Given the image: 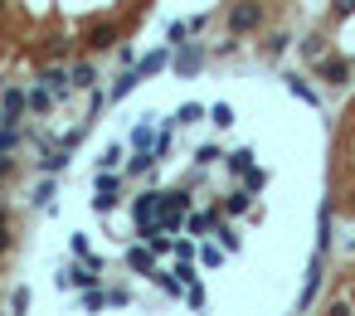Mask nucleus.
<instances>
[{
    "label": "nucleus",
    "instance_id": "obj_28",
    "mask_svg": "<svg viewBox=\"0 0 355 316\" xmlns=\"http://www.w3.org/2000/svg\"><path fill=\"white\" fill-rule=\"evenodd\" d=\"M253 199H258V195H253V190H234V195L224 199V209H229V219H234V215H248V209H253Z\"/></svg>",
    "mask_w": 355,
    "mask_h": 316
},
{
    "label": "nucleus",
    "instance_id": "obj_20",
    "mask_svg": "<svg viewBox=\"0 0 355 316\" xmlns=\"http://www.w3.org/2000/svg\"><path fill=\"white\" fill-rule=\"evenodd\" d=\"M54 195H59V180L54 175H39V185H34V209H54Z\"/></svg>",
    "mask_w": 355,
    "mask_h": 316
},
{
    "label": "nucleus",
    "instance_id": "obj_37",
    "mask_svg": "<svg viewBox=\"0 0 355 316\" xmlns=\"http://www.w3.org/2000/svg\"><path fill=\"white\" fill-rule=\"evenodd\" d=\"M210 122H215V127H234L238 117H234V108H229V102H215V108H210Z\"/></svg>",
    "mask_w": 355,
    "mask_h": 316
},
{
    "label": "nucleus",
    "instance_id": "obj_8",
    "mask_svg": "<svg viewBox=\"0 0 355 316\" xmlns=\"http://www.w3.org/2000/svg\"><path fill=\"white\" fill-rule=\"evenodd\" d=\"M69 166H73V151H69V146H44V156L34 161L39 175H64Z\"/></svg>",
    "mask_w": 355,
    "mask_h": 316
},
{
    "label": "nucleus",
    "instance_id": "obj_19",
    "mask_svg": "<svg viewBox=\"0 0 355 316\" xmlns=\"http://www.w3.org/2000/svg\"><path fill=\"white\" fill-rule=\"evenodd\" d=\"M69 78H73V93H88V88H97V69H93L88 59L69 64Z\"/></svg>",
    "mask_w": 355,
    "mask_h": 316
},
{
    "label": "nucleus",
    "instance_id": "obj_25",
    "mask_svg": "<svg viewBox=\"0 0 355 316\" xmlns=\"http://www.w3.org/2000/svg\"><path fill=\"white\" fill-rule=\"evenodd\" d=\"M112 44H117V29H112V25H93V29H88V49L103 54V49H112Z\"/></svg>",
    "mask_w": 355,
    "mask_h": 316
},
{
    "label": "nucleus",
    "instance_id": "obj_27",
    "mask_svg": "<svg viewBox=\"0 0 355 316\" xmlns=\"http://www.w3.org/2000/svg\"><path fill=\"white\" fill-rule=\"evenodd\" d=\"M108 306V287H83V297H78V311H103Z\"/></svg>",
    "mask_w": 355,
    "mask_h": 316
},
{
    "label": "nucleus",
    "instance_id": "obj_26",
    "mask_svg": "<svg viewBox=\"0 0 355 316\" xmlns=\"http://www.w3.org/2000/svg\"><path fill=\"white\" fill-rule=\"evenodd\" d=\"M205 117H210V108H199V102H180V108H175V127H195Z\"/></svg>",
    "mask_w": 355,
    "mask_h": 316
},
{
    "label": "nucleus",
    "instance_id": "obj_30",
    "mask_svg": "<svg viewBox=\"0 0 355 316\" xmlns=\"http://www.w3.org/2000/svg\"><path fill=\"white\" fill-rule=\"evenodd\" d=\"M136 83H141V78H136V69H127V73H122V78H117V83L108 88V102H122V97H127V93H132Z\"/></svg>",
    "mask_w": 355,
    "mask_h": 316
},
{
    "label": "nucleus",
    "instance_id": "obj_23",
    "mask_svg": "<svg viewBox=\"0 0 355 316\" xmlns=\"http://www.w3.org/2000/svg\"><path fill=\"white\" fill-rule=\"evenodd\" d=\"M282 83H287V93H292L297 102H307V108H317V102H321V97H317V88H312L307 78H292V73H287Z\"/></svg>",
    "mask_w": 355,
    "mask_h": 316
},
{
    "label": "nucleus",
    "instance_id": "obj_34",
    "mask_svg": "<svg viewBox=\"0 0 355 316\" xmlns=\"http://www.w3.org/2000/svg\"><path fill=\"white\" fill-rule=\"evenodd\" d=\"M166 44H171V49L190 44V20H171V29H166Z\"/></svg>",
    "mask_w": 355,
    "mask_h": 316
},
{
    "label": "nucleus",
    "instance_id": "obj_9",
    "mask_svg": "<svg viewBox=\"0 0 355 316\" xmlns=\"http://www.w3.org/2000/svg\"><path fill=\"white\" fill-rule=\"evenodd\" d=\"M25 108H29V117H49V112L59 108V97L49 93L44 83H34V88H25Z\"/></svg>",
    "mask_w": 355,
    "mask_h": 316
},
{
    "label": "nucleus",
    "instance_id": "obj_36",
    "mask_svg": "<svg viewBox=\"0 0 355 316\" xmlns=\"http://www.w3.org/2000/svg\"><path fill=\"white\" fill-rule=\"evenodd\" d=\"M20 141H25V132H20V127H0V156H10Z\"/></svg>",
    "mask_w": 355,
    "mask_h": 316
},
{
    "label": "nucleus",
    "instance_id": "obj_5",
    "mask_svg": "<svg viewBox=\"0 0 355 316\" xmlns=\"http://www.w3.org/2000/svg\"><path fill=\"white\" fill-rule=\"evenodd\" d=\"M205 59H210V49H205V44H180L175 54H171V73H175V78H199Z\"/></svg>",
    "mask_w": 355,
    "mask_h": 316
},
{
    "label": "nucleus",
    "instance_id": "obj_33",
    "mask_svg": "<svg viewBox=\"0 0 355 316\" xmlns=\"http://www.w3.org/2000/svg\"><path fill=\"white\" fill-rule=\"evenodd\" d=\"M185 306H190V311H205V306H210V292L199 287V278H195V282L185 287Z\"/></svg>",
    "mask_w": 355,
    "mask_h": 316
},
{
    "label": "nucleus",
    "instance_id": "obj_10",
    "mask_svg": "<svg viewBox=\"0 0 355 316\" xmlns=\"http://www.w3.org/2000/svg\"><path fill=\"white\" fill-rule=\"evenodd\" d=\"M171 54H175V49L166 44V49H156V54H146V59H136L132 69H136V78L146 83V78H156V73H166L171 69Z\"/></svg>",
    "mask_w": 355,
    "mask_h": 316
},
{
    "label": "nucleus",
    "instance_id": "obj_44",
    "mask_svg": "<svg viewBox=\"0 0 355 316\" xmlns=\"http://www.w3.org/2000/svg\"><path fill=\"white\" fill-rule=\"evenodd\" d=\"M336 10L341 15H355V0H336Z\"/></svg>",
    "mask_w": 355,
    "mask_h": 316
},
{
    "label": "nucleus",
    "instance_id": "obj_11",
    "mask_svg": "<svg viewBox=\"0 0 355 316\" xmlns=\"http://www.w3.org/2000/svg\"><path fill=\"white\" fill-rule=\"evenodd\" d=\"M312 78H321V83H345V78H350V64H345V59L321 54V59L312 64Z\"/></svg>",
    "mask_w": 355,
    "mask_h": 316
},
{
    "label": "nucleus",
    "instance_id": "obj_38",
    "mask_svg": "<svg viewBox=\"0 0 355 316\" xmlns=\"http://www.w3.org/2000/svg\"><path fill=\"white\" fill-rule=\"evenodd\" d=\"M263 49H268V59H282L287 49H292V34H273V39L263 44Z\"/></svg>",
    "mask_w": 355,
    "mask_h": 316
},
{
    "label": "nucleus",
    "instance_id": "obj_31",
    "mask_svg": "<svg viewBox=\"0 0 355 316\" xmlns=\"http://www.w3.org/2000/svg\"><path fill=\"white\" fill-rule=\"evenodd\" d=\"M171 273H175V278L190 287V282L199 278V258H175V263H171Z\"/></svg>",
    "mask_w": 355,
    "mask_h": 316
},
{
    "label": "nucleus",
    "instance_id": "obj_18",
    "mask_svg": "<svg viewBox=\"0 0 355 316\" xmlns=\"http://www.w3.org/2000/svg\"><path fill=\"white\" fill-rule=\"evenodd\" d=\"M151 166H156V156H151V151H132L127 146V166H122V175H132V180H141Z\"/></svg>",
    "mask_w": 355,
    "mask_h": 316
},
{
    "label": "nucleus",
    "instance_id": "obj_13",
    "mask_svg": "<svg viewBox=\"0 0 355 316\" xmlns=\"http://www.w3.org/2000/svg\"><path fill=\"white\" fill-rule=\"evenodd\" d=\"M127 268H132L136 278H151V273H156V253H151V248L136 239V243L127 248Z\"/></svg>",
    "mask_w": 355,
    "mask_h": 316
},
{
    "label": "nucleus",
    "instance_id": "obj_14",
    "mask_svg": "<svg viewBox=\"0 0 355 316\" xmlns=\"http://www.w3.org/2000/svg\"><path fill=\"white\" fill-rule=\"evenodd\" d=\"M331 239H336V204L326 199L317 215V253H331Z\"/></svg>",
    "mask_w": 355,
    "mask_h": 316
},
{
    "label": "nucleus",
    "instance_id": "obj_40",
    "mask_svg": "<svg viewBox=\"0 0 355 316\" xmlns=\"http://www.w3.org/2000/svg\"><path fill=\"white\" fill-rule=\"evenodd\" d=\"M263 185H268V171H258V166H253V171L243 175V190H253V195H258Z\"/></svg>",
    "mask_w": 355,
    "mask_h": 316
},
{
    "label": "nucleus",
    "instance_id": "obj_15",
    "mask_svg": "<svg viewBox=\"0 0 355 316\" xmlns=\"http://www.w3.org/2000/svg\"><path fill=\"white\" fill-rule=\"evenodd\" d=\"M156 209H161V190H141V195L132 199V224L156 219Z\"/></svg>",
    "mask_w": 355,
    "mask_h": 316
},
{
    "label": "nucleus",
    "instance_id": "obj_12",
    "mask_svg": "<svg viewBox=\"0 0 355 316\" xmlns=\"http://www.w3.org/2000/svg\"><path fill=\"white\" fill-rule=\"evenodd\" d=\"M215 224H219V209H190V215H185V234L190 239L215 234Z\"/></svg>",
    "mask_w": 355,
    "mask_h": 316
},
{
    "label": "nucleus",
    "instance_id": "obj_4",
    "mask_svg": "<svg viewBox=\"0 0 355 316\" xmlns=\"http://www.w3.org/2000/svg\"><path fill=\"white\" fill-rule=\"evenodd\" d=\"M321 282H326V253H312V263H307V282H302V292H297V311H312V306H317Z\"/></svg>",
    "mask_w": 355,
    "mask_h": 316
},
{
    "label": "nucleus",
    "instance_id": "obj_1",
    "mask_svg": "<svg viewBox=\"0 0 355 316\" xmlns=\"http://www.w3.org/2000/svg\"><path fill=\"white\" fill-rule=\"evenodd\" d=\"M263 25V0H238V5L224 15V29H229V39H243V34H253Z\"/></svg>",
    "mask_w": 355,
    "mask_h": 316
},
{
    "label": "nucleus",
    "instance_id": "obj_21",
    "mask_svg": "<svg viewBox=\"0 0 355 316\" xmlns=\"http://www.w3.org/2000/svg\"><path fill=\"white\" fill-rule=\"evenodd\" d=\"M195 258H199V268H224V243H219V239H215V243H205V239H199Z\"/></svg>",
    "mask_w": 355,
    "mask_h": 316
},
{
    "label": "nucleus",
    "instance_id": "obj_39",
    "mask_svg": "<svg viewBox=\"0 0 355 316\" xmlns=\"http://www.w3.org/2000/svg\"><path fill=\"white\" fill-rule=\"evenodd\" d=\"M29 311V287H15L10 292V316H25Z\"/></svg>",
    "mask_w": 355,
    "mask_h": 316
},
{
    "label": "nucleus",
    "instance_id": "obj_32",
    "mask_svg": "<svg viewBox=\"0 0 355 316\" xmlns=\"http://www.w3.org/2000/svg\"><path fill=\"white\" fill-rule=\"evenodd\" d=\"M219 161H224V151H219L215 141H205V146H195V166H199V171H205V166H219Z\"/></svg>",
    "mask_w": 355,
    "mask_h": 316
},
{
    "label": "nucleus",
    "instance_id": "obj_22",
    "mask_svg": "<svg viewBox=\"0 0 355 316\" xmlns=\"http://www.w3.org/2000/svg\"><path fill=\"white\" fill-rule=\"evenodd\" d=\"M127 166V141H112L103 156H97V171H122Z\"/></svg>",
    "mask_w": 355,
    "mask_h": 316
},
{
    "label": "nucleus",
    "instance_id": "obj_29",
    "mask_svg": "<svg viewBox=\"0 0 355 316\" xmlns=\"http://www.w3.org/2000/svg\"><path fill=\"white\" fill-rule=\"evenodd\" d=\"M297 49H302V59H307V64H317V59L326 54V34H307Z\"/></svg>",
    "mask_w": 355,
    "mask_h": 316
},
{
    "label": "nucleus",
    "instance_id": "obj_2",
    "mask_svg": "<svg viewBox=\"0 0 355 316\" xmlns=\"http://www.w3.org/2000/svg\"><path fill=\"white\" fill-rule=\"evenodd\" d=\"M97 273H103V268H93L88 258H69L64 268L54 273V282H59L64 292H69V287H78V292H83V287H103V278H97Z\"/></svg>",
    "mask_w": 355,
    "mask_h": 316
},
{
    "label": "nucleus",
    "instance_id": "obj_17",
    "mask_svg": "<svg viewBox=\"0 0 355 316\" xmlns=\"http://www.w3.org/2000/svg\"><path fill=\"white\" fill-rule=\"evenodd\" d=\"M253 156H258V151H253V146H234V151H224V166H229V175H248L253 171Z\"/></svg>",
    "mask_w": 355,
    "mask_h": 316
},
{
    "label": "nucleus",
    "instance_id": "obj_46",
    "mask_svg": "<svg viewBox=\"0 0 355 316\" xmlns=\"http://www.w3.org/2000/svg\"><path fill=\"white\" fill-rule=\"evenodd\" d=\"M350 209H355V195H350Z\"/></svg>",
    "mask_w": 355,
    "mask_h": 316
},
{
    "label": "nucleus",
    "instance_id": "obj_3",
    "mask_svg": "<svg viewBox=\"0 0 355 316\" xmlns=\"http://www.w3.org/2000/svg\"><path fill=\"white\" fill-rule=\"evenodd\" d=\"M117 204H122V175L117 171H97V180H93V209H97V215H112Z\"/></svg>",
    "mask_w": 355,
    "mask_h": 316
},
{
    "label": "nucleus",
    "instance_id": "obj_35",
    "mask_svg": "<svg viewBox=\"0 0 355 316\" xmlns=\"http://www.w3.org/2000/svg\"><path fill=\"white\" fill-rule=\"evenodd\" d=\"M215 239H219V243H224V253H238V243H243V239H238V234H234V224H224V219H219V224H215Z\"/></svg>",
    "mask_w": 355,
    "mask_h": 316
},
{
    "label": "nucleus",
    "instance_id": "obj_6",
    "mask_svg": "<svg viewBox=\"0 0 355 316\" xmlns=\"http://www.w3.org/2000/svg\"><path fill=\"white\" fill-rule=\"evenodd\" d=\"M29 117V108H25V88H5L0 93V127H20Z\"/></svg>",
    "mask_w": 355,
    "mask_h": 316
},
{
    "label": "nucleus",
    "instance_id": "obj_16",
    "mask_svg": "<svg viewBox=\"0 0 355 316\" xmlns=\"http://www.w3.org/2000/svg\"><path fill=\"white\" fill-rule=\"evenodd\" d=\"M156 132H161V127H156V117H151V112H146V117H141V122L132 127V136H127V146H132V151H151V141H156Z\"/></svg>",
    "mask_w": 355,
    "mask_h": 316
},
{
    "label": "nucleus",
    "instance_id": "obj_42",
    "mask_svg": "<svg viewBox=\"0 0 355 316\" xmlns=\"http://www.w3.org/2000/svg\"><path fill=\"white\" fill-rule=\"evenodd\" d=\"M326 316H355V306H350V302H331Z\"/></svg>",
    "mask_w": 355,
    "mask_h": 316
},
{
    "label": "nucleus",
    "instance_id": "obj_43",
    "mask_svg": "<svg viewBox=\"0 0 355 316\" xmlns=\"http://www.w3.org/2000/svg\"><path fill=\"white\" fill-rule=\"evenodd\" d=\"M10 175H15V161H10V156H0V185H5Z\"/></svg>",
    "mask_w": 355,
    "mask_h": 316
},
{
    "label": "nucleus",
    "instance_id": "obj_41",
    "mask_svg": "<svg viewBox=\"0 0 355 316\" xmlns=\"http://www.w3.org/2000/svg\"><path fill=\"white\" fill-rule=\"evenodd\" d=\"M108 306H132V292L127 287H108Z\"/></svg>",
    "mask_w": 355,
    "mask_h": 316
},
{
    "label": "nucleus",
    "instance_id": "obj_24",
    "mask_svg": "<svg viewBox=\"0 0 355 316\" xmlns=\"http://www.w3.org/2000/svg\"><path fill=\"white\" fill-rule=\"evenodd\" d=\"M69 253H73V258H88V263H93V268H103V258H97V253H93V243H88V234H78V229L69 234Z\"/></svg>",
    "mask_w": 355,
    "mask_h": 316
},
{
    "label": "nucleus",
    "instance_id": "obj_45",
    "mask_svg": "<svg viewBox=\"0 0 355 316\" xmlns=\"http://www.w3.org/2000/svg\"><path fill=\"white\" fill-rule=\"evenodd\" d=\"M5 229H10V209H5V204H0V234H5Z\"/></svg>",
    "mask_w": 355,
    "mask_h": 316
},
{
    "label": "nucleus",
    "instance_id": "obj_7",
    "mask_svg": "<svg viewBox=\"0 0 355 316\" xmlns=\"http://www.w3.org/2000/svg\"><path fill=\"white\" fill-rule=\"evenodd\" d=\"M34 83H44L49 93L59 97V102H64V97L73 93V78H69V69H64V64H44V69L34 73Z\"/></svg>",
    "mask_w": 355,
    "mask_h": 316
}]
</instances>
